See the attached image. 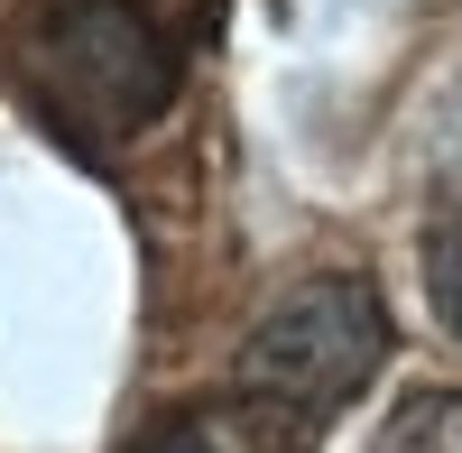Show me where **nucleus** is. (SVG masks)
Here are the masks:
<instances>
[{"label":"nucleus","mask_w":462,"mask_h":453,"mask_svg":"<svg viewBox=\"0 0 462 453\" xmlns=\"http://www.w3.org/2000/svg\"><path fill=\"white\" fill-rule=\"evenodd\" d=\"M37 121L74 148H121L176 102V47L139 0H56L19 47Z\"/></svg>","instance_id":"1"},{"label":"nucleus","mask_w":462,"mask_h":453,"mask_svg":"<svg viewBox=\"0 0 462 453\" xmlns=\"http://www.w3.org/2000/svg\"><path fill=\"white\" fill-rule=\"evenodd\" d=\"M426 296H435L444 333H462V204L435 213V232H426Z\"/></svg>","instance_id":"3"},{"label":"nucleus","mask_w":462,"mask_h":453,"mask_svg":"<svg viewBox=\"0 0 462 453\" xmlns=\"http://www.w3.org/2000/svg\"><path fill=\"white\" fill-rule=\"evenodd\" d=\"M389 361V306L370 278H305L296 296L259 315V333L231 361V389L259 426L278 435H315L324 417H342Z\"/></svg>","instance_id":"2"},{"label":"nucleus","mask_w":462,"mask_h":453,"mask_svg":"<svg viewBox=\"0 0 462 453\" xmlns=\"http://www.w3.org/2000/svg\"><path fill=\"white\" fill-rule=\"evenodd\" d=\"M130 453H222V435H213L204 417H176V426H148Z\"/></svg>","instance_id":"4"},{"label":"nucleus","mask_w":462,"mask_h":453,"mask_svg":"<svg viewBox=\"0 0 462 453\" xmlns=\"http://www.w3.org/2000/svg\"><path fill=\"white\" fill-rule=\"evenodd\" d=\"M453 148H462V102H453Z\"/></svg>","instance_id":"5"}]
</instances>
